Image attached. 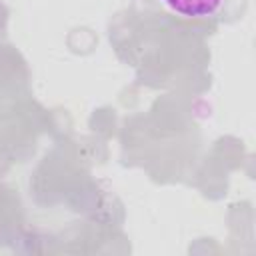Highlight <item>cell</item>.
<instances>
[{
  "label": "cell",
  "mask_w": 256,
  "mask_h": 256,
  "mask_svg": "<svg viewBox=\"0 0 256 256\" xmlns=\"http://www.w3.org/2000/svg\"><path fill=\"white\" fill-rule=\"evenodd\" d=\"M168 10L186 18H208L216 14L224 0H160Z\"/></svg>",
  "instance_id": "6da1fadb"
}]
</instances>
